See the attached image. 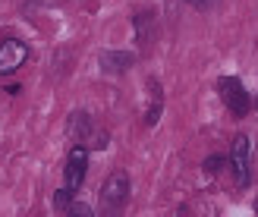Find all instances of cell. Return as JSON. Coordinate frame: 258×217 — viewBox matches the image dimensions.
<instances>
[{"mask_svg": "<svg viewBox=\"0 0 258 217\" xmlns=\"http://www.w3.org/2000/svg\"><path fill=\"white\" fill-rule=\"evenodd\" d=\"M217 92H221V101L227 104V110L233 113L236 120H242V117L252 110V98H249V92H246V85L239 82V76H221Z\"/></svg>", "mask_w": 258, "mask_h": 217, "instance_id": "6da1fadb", "label": "cell"}, {"mask_svg": "<svg viewBox=\"0 0 258 217\" xmlns=\"http://www.w3.org/2000/svg\"><path fill=\"white\" fill-rule=\"evenodd\" d=\"M129 201V176L126 173H110L107 183L101 186V205L107 208V214H117L126 208Z\"/></svg>", "mask_w": 258, "mask_h": 217, "instance_id": "7a4b0ae2", "label": "cell"}, {"mask_svg": "<svg viewBox=\"0 0 258 217\" xmlns=\"http://www.w3.org/2000/svg\"><path fill=\"white\" fill-rule=\"evenodd\" d=\"M85 173H88V148L76 142L67 155V167H63V186L76 192L82 183H85Z\"/></svg>", "mask_w": 258, "mask_h": 217, "instance_id": "3957f363", "label": "cell"}, {"mask_svg": "<svg viewBox=\"0 0 258 217\" xmlns=\"http://www.w3.org/2000/svg\"><path fill=\"white\" fill-rule=\"evenodd\" d=\"M230 167H233V176L239 186H249L252 180V145L246 135L233 138V148H230Z\"/></svg>", "mask_w": 258, "mask_h": 217, "instance_id": "277c9868", "label": "cell"}, {"mask_svg": "<svg viewBox=\"0 0 258 217\" xmlns=\"http://www.w3.org/2000/svg\"><path fill=\"white\" fill-rule=\"evenodd\" d=\"M29 60V44L19 38H4L0 41V76H13Z\"/></svg>", "mask_w": 258, "mask_h": 217, "instance_id": "5b68a950", "label": "cell"}, {"mask_svg": "<svg viewBox=\"0 0 258 217\" xmlns=\"http://www.w3.org/2000/svg\"><path fill=\"white\" fill-rule=\"evenodd\" d=\"M98 66H101V73L117 76V73H123V69L133 66V54H126V50H104L101 60H98Z\"/></svg>", "mask_w": 258, "mask_h": 217, "instance_id": "8992f818", "label": "cell"}, {"mask_svg": "<svg viewBox=\"0 0 258 217\" xmlns=\"http://www.w3.org/2000/svg\"><path fill=\"white\" fill-rule=\"evenodd\" d=\"M67 132H70V138H76V142H82V138L92 132V120H88V113H85V110L70 113V120H67Z\"/></svg>", "mask_w": 258, "mask_h": 217, "instance_id": "52a82bcc", "label": "cell"}, {"mask_svg": "<svg viewBox=\"0 0 258 217\" xmlns=\"http://www.w3.org/2000/svg\"><path fill=\"white\" fill-rule=\"evenodd\" d=\"M70 195H73V192H70L67 186H63L60 192L54 195V208H57V211H70V208H73V205H70Z\"/></svg>", "mask_w": 258, "mask_h": 217, "instance_id": "ba28073f", "label": "cell"}, {"mask_svg": "<svg viewBox=\"0 0 258 217\" xmlns=\"http://www.w3.org/2000/svg\"><path fill=\"white\" fill-rule=\"evenodd\" d=\"M67 217H95V214H92V208H88V205H82V201H76V205L67 211Z\"/></svg>", "mask_w": 258, "mask_h": 217, "instance_id": "9c48e42d", "label": "cell"}, {"mask_svg": "<svg viewBox=\"0 0 258 217\" xmlns=\"http://www.w3.org/2000/svg\"><path fill=\"white\" fill-rule=\"evenodd\" d=\"M221 164H224L221 158H208V161H205V170H208V173H214L217 167H221Z\"/></svg>", "mask_w": 258, "mask_h": 217, "instance_id": "30bf717a", "label": "cell"}, {"mask_svg": "<svg viewBox=\"0 0 258 217\" xmlns=\"http://www.w3.org/2000/svg\"><path fill=\"white\" fill-rule=\"evenodd\" d=\"M189 4H192V7H208L211 0H189Z\"/></svg>", "mask_w": 258, "mask_h": 217, "instance_id": "8fae6325", "label": "cell"}, {"mask_svg": "<svg viewBox=\"0 0 258 217\" xmlns=\"http://www.w3.org/2000/svg\"><path fill=\"white\" fill-rule=\"evenodd\" d=\"M255 110H258V98H255Z\"/></svg>", "mask_w": 258, "mask_h": 217, "instance_id": "7c38bea8", "label": "cell"}, {"mask_svg": "<svg viewBox=\"0 0 258 217\" xmlns=\"http://www.w3.org/2000/svg\"><path fill=\"white\" fill-rule=\"evenodd\" d=\"M255 211H258V201H255Z\"/></svg>", "mask_w": 258, "mask_h": 217, "instance_id": "4fadbf2b", "label": "cell"}]
</instances>
